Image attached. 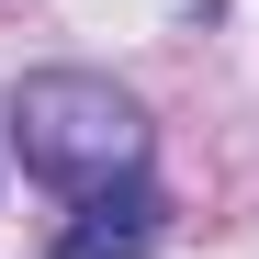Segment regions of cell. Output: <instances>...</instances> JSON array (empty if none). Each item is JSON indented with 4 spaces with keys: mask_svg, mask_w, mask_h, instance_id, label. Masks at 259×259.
Wrapping results in <instances>:
<instances>
[{
    "mask_svg": "<svg viewBox=\"0 0 259 259\" xmlns=\"http://www.w3.org/2000/svg\"><path fill=\"white\" fill-rule=\"evenodd\" d=\"M12 124H23V169L57 181V192H79V203L147 181V113L124 102L113 79H91V68L23 79V91H12Z\"/></svg>",
    "mask_w": 259,
    "mask_h": 259,
    "instance_id": "cell-1",
    "label": "cell"
},
{
    "mask_svg": "<svg viewBox=\"0 0 259 259\" xmlns=\"http://www.w3.org/2000/svg\"><path fill=\"white\" fill-rule=\"evenodd\" d=\"M158 226H169V203H158L147 181H124V192H91V203L57 226V259H147Z\"/></svg>",
    "mask_w": 259,
    "mask_h": 259,
    "instance_id": "cell-2",
    "label": "cell"
}]
</instances>
